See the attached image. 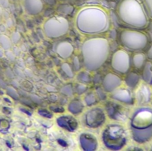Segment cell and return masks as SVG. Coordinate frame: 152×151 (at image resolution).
Instances as JSON below:
<instances>
[{"label":"cell","mask_w":152,"mask_h":151,"mask_svg":"<svg viewBox=\"0 0 152 151\" xmlns=\"http://www.w3.org/2000/svg\"><path fill=\"white\" fill-rule=\"evenodd\" d=\"M75 24L77 30L82 34L94 35L102 34L110 27L109 12L101 5H86L78 11Z\"/></svg>","instance_id":"cell-1"},{"label":"cell","mask_w":152,"mask_h":151,"mask_svg":"<svg viewBox=\"0 0 152 151\" xmlns=\"http://www.w3.org/2000/svg\"><path fill=\"white\" fill-rule=\"evenodd\" d=\"M109 49V42L106 38L95 37L85 41L82 51L87 68L94 69L100 67L107 58Z\"/></svg>","instance_id":"cell-2"},{"label":"cell","mask_w":152,"mask_h":151,"mask_svg":"<svg viewBox=\"0 0 152 151\" xmlns=\"http://www.w3.org/2000/svg\"><path fill=\"white\" fill-rule=\"evenodd\" d=\"M120 20L134 29H142L148 25V19L140 4L135 0H123L118 9Z\"/></svg>","instance_id":"cell-3"},{"label":"cell","mask_w":152,"mask_h":151,"mask_svg":"<svg viewBox=\"0 0 152 151\" xmlns=\"http://www.w3.org/2000/svg\"><path fill=\"white\" fill-rule=\"evenodd\" d=\"M120 41L124 47L137 51L144 50L149 43V37L144 32L137 29H125L120 33Z\"/></svg>","instance_id":"cell-4"},{"label":"cell","mask_w":152,"mask_h":151,"mask_svg":"<svg viewBox=\"0 0 152 151\" xmlns=\"http://www.w3.org/2000/svg\"><path fill=\"white\" fill-rule=\"evenodd\" d=\"M69 28V21L63 16L56 15L47 19L43 25L44 34L47 38L54 39L66 35Z\"/></svg>","instance_id":"cell-5"},{"label":"cell","mask_w":152,"mask_h":151,"mask_svg":"<svg viewBox=\"0 0 152 151\" xmlns=\"http://www.w3.org/2000/svg\"><path fill=\"white\" fill-rule=\"evenodd\" d=\"M133 135L141 133L144 136L145 141L152 137V110L141 109L133 117L132 122Z\"/></svg>","instance_id":"cell-6"},{"label":"cell","mask_w":152,"mask_h":151,"mask_svg":"<svg viewBox=\"0 0 152 151\" xmlns=\"http://www.w3.org/2000/svg\"><path fill=\"white\" fill-rule=\"evenodd\" d=\"M104 140L109 147L116 150L120 149L126 142L125 132L118 126L108 128L104 132Z\"/></svg>","instance_id":"cell-7"},{"label":"cell","mask_w":152,"mask_h":151,"mask_svg":"<svg viewBox=\"0 0 152 151\" xmlns=\"http://www.w3.org/2000/svg\"><path fill=\"white\" fill-rule=\"evenodd\" d=\"M130 63V57L126 52L120 50L114 53L113 58L112 65L117 71L120 73H126L129 69Z\"/></svg>","instance_id":"cell-8"},{"label":"cell","mask_w":152,"mask_h":151,"mask_svg":"<svg viewBox=\"0 0 152 151\" xmlns=\"http://www.w3.org/2000/svg\"><path fill=\"white\" fill-rule=\"evenodd\" d=\"M74 50V47L69 42L63 41L57 45V51L61 57L67 58L71 55Z\"/></svg>","instance_id":"cell-9"},{"label":"cell","mask_w":152,"mask_h":151,"mask_svg":"<svg viewBox=\"0 0 152 151\" xmlns=\"http://www.w3.org/2000/svg\"><path fill=\"white\" fill-rule=\"evenodd\" d=\"M58 124L61 127L69 131H73L77 128V123L72 117H61L58 120Z\"/></svg>","instance_id":"cell-10"},{"label":"cell","mask_w":152,"mask_h":151,"mask_svg":"<svg viewBox=\"0 0 152 151\" xmlns=\"http://www.w3.org/2000/svg\"><path fill=\"white\" fill-rule=\"evenodd\" d=\"M44 8L42 0H28V12L33 15H37L42 12Z\"/></svg>","instance_id":"cell-11"},{"label":"cell","mask_w":152,"mask_h":151,"mask_svg":"<svg viewBox=\"0 0 152 151\" xmlns=\"http://www.w3.org/2000/svg\"><path fill=\"white\" fill-rule=\"evenodd\" d=\"M145 85L142 86L137 93V98L140 104H146L150 101L151 92L150 89Z\"/></svg>","instance_id":"cell-12"},{"label":"cell","mask_w":152,"mask_h":151,"mask_svg":"<svg viewBox=\"0 0 152 151\" xmlns=\"http://www.w3.org/2000/svg\"><path fill=\"white\" fill-rule=\"evenodd\" d=\"M145 57L142 53H138L134 55L133 57V63L134 66L138 69L141 68L144 63Z\"/></svg>","instance_id":"cell-13"},{"label":"cell","mask_w":152,"mask_h":151,"mask_svg":"<svg viewBox=\"0 0 152 151\" xmlns=\"http://www.w3.org/2000/svg\"><path fill=\"white\" fill-rule=\"evenodd\" d=\"M149 11V16L152 19V0H145Z\"/></svg>","instance_id":"cell-14"},{"label":"cell","mask_w":152,"mask_h":151,"mask_svg":"<svg viewBox=\"0 0 152 151\" xmlns=\"http://www.w3.org/2000/svg\"><path fill=\"white\" fill-rule=\"evenodd\" d=\"M39 114L43 117H45L46 118H52V115L49 112L45 110H40L38 112Z\"/></svg>","instance_id":"cell-15"},{"label":"cell","mask_w":152,"mask_h":151,"mask_svg":"<svg viewBox=\"0 0 152 151\" xmlns=\"http://www.w3.org/2000/svg\"><path fill=\"white\" fill-rule=\"evenodd\" d=\"M58 142L61 145H62V146L66 147V146H67V144L66 142H65V141H63V140L59 139V140L58 141Z\"/></svg>","instance_id":"cell-16"},{"label":"cell","mask_w":152,"mask_h":151,"mask_svg":"<svg viewBox=\"0 0 152 151\" xmlns=\"http://www.w3.org/2000/svg\"><path fill=\"white\" fill-rule=\"evenodd\" d=\"M20 110L21 111H22V112L26 113L27 115H28V116H31V113H30V112H29L27 110L25 109H20Z\"/></svg>","instance_id":"cell-17"},{"label":"cell","mask_w":152,"mask_h":151,"mask_svg":"<svg viewBox=\"0 0 152 151\" xmlns=\"http://www.w3.org/2000/svg\"><path fill=\"white\" fill-rule=\"evenodd\" d=\"M3 112L4 113H5V114H10L11 113V112L9 110L8 108H6V107H4L3 108Z\"/></svg>","instance_id":"cell-18"},{"label":"cell","mask_w":152,"mask_h":151,"mask_svg":"<svg viewBox=\"0 0 152 151\" xmlns=\"http://www.w3.org/2000/svg\"><path fill=\"white\" fill-rule=\"evenodd\" d=\"M4 100L5 101L7 102L10 103H11V101H10V100H9L8 98H4Z\"/></svg>","instance_id":"cell-19"},{"label":"cell","mask_w":152,"mask_h":151,"mask_svg":"<svg viewBox=\"0 0 152 151\" xmlns=\"http://www.w3.org/2000/svg\"><path fill=\"white\" fill-rule=\"evenodd\" d=\"M6 144V145H7V146H8V147H9V148H11V144H10V143L8 142H7Z\"/></svg>","instance_id":"cell-20"},{"label":"cell","mask_w":152,"mask_h":151,"mask_svg":"<svg viewBox=\"0 0 152 151\" xmlns=\"http://www.w3.org/2000/svg\"><path fill=\"white\" fill-rule=\"evenodd\" d=\"M23 148H24V149H25V150H26V151L29 150H28V148L27 147H26V146H25V145H23Z\"/></svg>","instance_id":"cell-21"},{"label":"cell","mask_w":152,"mask_h":151,"mask_svg":"<svg viewBox=\"0 0 152 151\" xmlns=\"http://www.w3.org/2000/svg\"><path fill=\"white\" fill-rule=\"evenodd\" d=\"M62 1H75V0H61Z\"/></svg>","instance_id":"cell-22"},{"label":"cell","mask_w":152,"mask_h":151,"mask_svg":"<svg viewBox=\"0 0 152 151\" xmlns=\"http://www.w3.org/2000/svg\"><path fill=\"white\" fill-rule=\"evenodd\" d=\"M3 94V93L1 90H0V94L2 95Z\"/></svg>","instance_id":"cell-23"}]
</instances>
